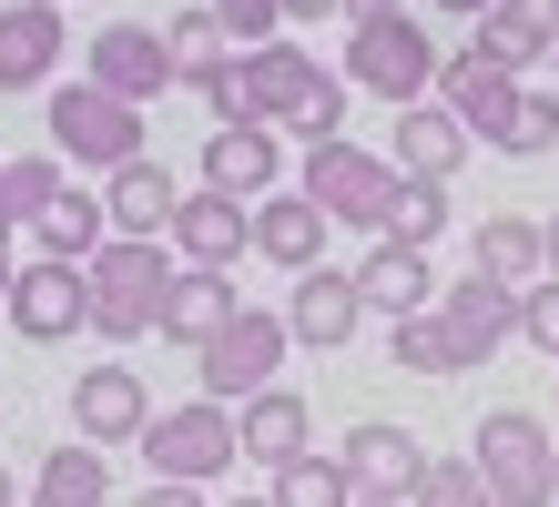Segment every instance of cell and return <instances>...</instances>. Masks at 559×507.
Listing matches in <instances>:
<instances>
[{"label":"cell","instance_id":"3957f363","mask_svg":"<svg viewBox=\"0 0 559 507\" xmlns=\"http://www.w3.org/2000/svg\"><path fill=\"white\" fill-rule=\"evenodd\" d=\"M438 72H448V51L427 41V21H407V11H377V21L346 31V82L377 92V101H397V112L438 101Z\"/></svg>","mask_w":559,"mask_h":507},{"label":"cell","instance_id":"44dd1931","mask_svg":"<svg viewBox=\"0 0 559 507\" xmlns=\"http://www.w3.org/2000/svg\"><path fill=\"white\" fill-rule=\"evenodd\" d=\"M468 143H478V132L457 122L448 101H417V112H397V153H386V162H397L407 183H448L457 162H468Z\"/></svg>","mask_w":559,"mask_h":507},{"label":"cell","instance_id":"ab89813d","mask_svg":"<svg viewBox=\"0 0 559 507\" xmlns=\"http://www.w3.org/2000/svg\"><path fill=\"white\" fill-rule=\"evenodd\" d=\"M377 11H407V0H346V21H377Z\"/></svg>","mask_w":559,"mask_h":507},{"label":"cell","instance_id":"6da1fadb","mask_svg":"<svg viewBox=\"0 0 559 507\" xmlns=\"http://www.w3.org/2000/svg\"><path fill=\"white\" fill-rule=\"evenodd\" d=\"M183 264L163 244H133V233H112L103 254H92V335L103 346H143V335H163V294H174Z\"/></svg>","mask_w":559,"mask_h":507},{"label":"cell","instance_id":"4fadbf2b","mask_svg":"<svg viewBox=\"0 0 559 507\" xmlns=\"http://www.w3.org/2000/svg\"><path fill=\"white\" fill-rule=\"evenodd\" d=\"M478 61H499L509 82H530L539 61H559V0H499V11L478 21Z\"/></svg>","mask_w":559,"mask_h":507},{"label":"cell","instance_id":"8d00e7d4","mask_svg":"<svg viewBox=\"0 0 559 507\" xmlns=\"http://www.w3.org/2000/svg\"><path fill=\"white\" fill-rule=\"evenodd\" d=\"M133 507H204V487H174V478H153V487H143Z\"/></svg>","mask_w":559,"mask_h":507},{"label":"cell","instance_id":"ee69618b","mask_svg":"<svg viewBox=\"0 0 559 507\" xmlns=\"http://www.w3.org/2000/svg\"><path fill=\"white\" fill-rule=\"evenodd\" d=\"M356 507H407V497H356Z\"/></svg>","mask_w":559,"mask_h":507},{"label":"cell","instance_id":"e0dca14e","mask_svg":"<svg viewBox=\"0 0 559 507\" xmlns=\"http://www.w3.org/2000/svg\"><path fill=\"white\" fill-rule=\"evenodd\" d=\"M519 92H530V82H509L499 61H478V51H448V72H438V101H448V112L478 132V143H499V132H509Z\"/></svg>","mask_w":559,"mask_h":507},{"label":"cell","instance_id":"8fae6325","mask_svg":"<svg viewBox=\"0 0 559 507\" xmlns=\"http://www.w3.org/2000/svg\"><path fill=\"white\" fill-rule=\"evenodd\" d=\"M72 426H82V447H143V426H153L143 376H133L122 355L82 365V376H72Z\"/></svg>","mask_w":559,"mask_h":507},{"label":"cell","instance_id":"8992f818","mask_svg":"<svg viewBox=\"0 0 559 507\" xmlns=\"http://www.w3.org/2000/svg\"><path fill=\"white\" fill-rule=\"evenodd\" d=\"M51 153L112 183L122 162H143V112H133V101H112L103 82H61L51 92Z\"/></svg>","mask_w":559,"mask_h":507},{"label":"cell","instance_id":"ffe728a7","mask_svg":"<svg viewBox=\"0 0 559 507\" xmlns=\"http://www.w3.org/2000/svg\"><path fill=\"white\" fill-rule=\"evenodd\" d=\"M235 315H245L235 275H204V264H183V275H174V294H163V346H193V355H204Z\"/></svg>","mask_w":559,"mask_h":507},{"label":"cell","instance_id":"603a6c76","mask_svg":"<svg viewBox=\"0 0 559 507\" xmlns=\"http://www.w3.org/2000/svg\"><path fill=\"white\" fill-rule=\"evenodd\" d=\"M204 183L214 193H235V203H265V193H285V143L275 132H214L204 143Z\"/></svg>","mask_w":559,"mask_h":507},{"label":"cell","instance_id":"60d3db41","mask_svg":"<svg viewBox=\"0 0 559 507\" xmlns=\"http://www.w3.org/2000/svg\"><path fill=\"white\" fill-rule=\"evenodd\" d=\"M438 11H457V21H488V11H499V0H438Z\"/></svg>","mask_w":559,"mask_h":507},{"label":"cell","instance_id":"7c38bea8","mask_svg":"<svg viewBox=\"0 0 559 507\" xmlns=\"http://www.w3.org/2000/svg\"><path fill=\"white\" fill-rule=\"evenodd\" d=\"M285 325H295V346H316V355L356 346V325H367L356 264H316V275H295V294H285Z\"/></svg>","mask_w":559,"mask_h":507},{"label":"cell","instance_id":"7402d4cb","mask_svg":"<svg viewBox=\"0 0 559 507\" xmlns=\"http://www.w3.org/2000/svg\"><path fill=\"white\" fill-rule=\"evenodd\" d=\"M235 426H245V457H254V467H295V457H316V406L295 396V386H265L254 406H235Z\"/></svg>","mask_w":559,"mask_h":507},{"label":"cell","instance_id":"d6a6232c","mask_svg":"<svg viewBox=\"0 0 559 507\" xmlns=\"http://www.w3.org/2000/svg\"><path fill=\"white\" fill-rule=\"evenodd\" d=\"M499 153L509 162H539V153H559V92H519V112H509V132H499Z\"/></svg>","mask_w":559,"mask_h":507},{"label":"cell","instance_id":"74e56055","mask_svg":"<svg viewBox=\"0 0 559 507\" xmlns=\"http://www.w3.org/2000/svg\"><path fill=\"white\" fill-rule=\"evenodd\" d=\"M325 11H346V0H285V21H325Z\"/></svg>","mask_w":559,"mask_h":507},{"label":"cell","instance_id":"d4e9b609","mask_svg":"<svg viewBox=\"0 0 559 507\" xmlns=\"http://www.w3.org/2000/svg\"><path fill=\"white\" fill-rule=\"evenodd\" d=\"M438 315L457 325V346H468V365H488V355H499L509 335H519V294H509V285H488V275H457V285L438 294Z\"/></svg>","mask_w":559,"mask_h":507},{"label":"cell","instance_id":"277c9868","mask_svg":"<svg viewBox=\"0 0 559 507\" xmlns=\"http://www.w3.org/2000/svg\"><path fill=\"white\" fill-rule=\"evenodd\" d=\"M397 183H407V173H397L386 153H367V143H316L295 193H306L325 224H346V233H386V214H397Z\"/></svg>","mask_w":559,"mask_h":507},{"label":"cell","instance_id":"d6986e66","mask_svg":"<svg viewBox=\"0 0 559 507\" xmlns=\"http://www.w3.org/2000/svg\"><path fill=\"white\" fill-rule=\"evenodd\" d=\"M103 214H112V233H133V244H163L174 214H183V183L143 153V162H122V173L103 183Z\"/></svg>","mask_w":559,"mask_h":507},{"label":"cell","instance_id":"bcb514c9","mask_svg":"<svg viewBox=\"0 0 559 507\" xmlns=\"http://www.w3.org/2000/svg\"><path fill=\"white\" fill-rule=\"evenodd\" d=\"M0 162H11V153H0Z\"/></svg>","mask_w":559,"mask_h":507},{"label":"cell","instance_id":"b9f144b4","mask_svg":"<svg viewBox=\"0 0 559 507\" xmlns=\"http://www.w3.org/2000/svg\"><path fill=\"white\" fill-rule=\"evenodd\" d=\"M0 507H21V487H11V467H0Z\"/></svg>","mask_w":559,"mask_h":507},{"label":"cell","instance_id":"f35d334b","mask_svg":"<svg viewBox=\"0 0 559 507\" xmlns=\"http://www.w3.org/2000/svg\"><path fill=\"white\" fill-rule=\"evenodd\" d=\"M11 285H21V264H11V233H0V304H11Z\"/></svg>","mask_w":559,"mask_h":507},{"label":"cell","instance_id":"4316f807","mask_svg":"<svg viewBox=\"0 0 559 507\" xmlns=\"http://www.w3.org/2000/svg\"><path fill=\"white\" fill-rule=\"evenodd\" d=\"M386 365H397V376H478L468 346H457V325L438 315V304L407 315V325H386Z\"/></svg>","mask_w":559,"mask_h":507},{"label":"cell","instance_id":"7bdbcfd3","mask_svg":"<svg viewBox=\"0 0 559 507\" xmlns=\"http://www.w3.org/2000/svg\"><path fill=\"white\" fill-rule=\"evenodd\" d=\"M549 275H559V214H549Z\"/></svg>","mask_w":559,"mask_h":507},{"label":"cell","instance_id":"f546056e","mask_svg":"<svg viewBox=\"0 0 559 507\" xmlns=\"http://www.w3.org/2000/svg\"><path fill=\"white\" fill-rule=\"evenodd\" d=\"M61 193H72V183H61V153H11V162H0V233L41 224Z\"/></svg>","mask_w":559,"mask_h":507},{"label":"cell","instance_id":"f1b7e54d","mask_svg":"<svg viewBox=\"0 0 559 507\" xmlns=\"http://www.w3.org/2000/svg\"><path fill=\"white\" fill-rule=\"evenodd\" d=\"M31 233H41V254H51V264H92V254L112 244V214H103V193H92V183H72Z\"/></svg>","mask_w":559,"mask_h":507},{"label":"cell","instance_id":"52a82bcc","mask_svg":"<svg viewBox=\"0 0 559 507\" xmlns=\"http://www.w3.org/2000/svg\"><path fill=\"white\" fill-rule=\"evenodd\" d=\"M285 346H295V325H285V315H265V304H245V315L224 325L204 355H193V376H204V396H214V406H254V396L285 376Z\"/></svg>","mask_w":559,"mask_h":507},{"label":"cell","instance_id":"836d02e7","mask_svg":"<svg viewBox=\"0 0 559 507\" xmlns=\"http://www.w3.org/2000/svg\"><path fill=\"white\" fill-rule=\"evenodd\" d=\"M478 497H488L478 457H427V467H417V487H407V507H478Z\"/></svg>","mask_w":559,"mask_h":507},{"label":"cell","instance_id":"9c48e42d","mask_svg":"<svg viewBox=\"0 0 559 507\" xmlns=\"http://www.w3.org/2000/svg\"><path fill=\"white\" fill-rule=\"evenodd\" d=\"M82 82H103L112 101H163L174 92V51H163V31L153 21H103L92 31V51H82Z\"/></svg>","mask_w":559,"mask_h":507},{"label":"cell","instance_id":"30bf717a","mask_svg":"<svg viewBox=\"0 0 559 507\" xmlns=\"http://www.w3.org/2000/svg\"><path fill=\"white\" fill-rule=\"evenodd\" d=\"M174 264H204V275H235V264L254 254V203H235V193H214V183H193L183 193V214H174Z\"/></svg>","mask_w":559,"mask_h":507},{"label":"cell","instance_id":"83f0119b","mask_svg":"<svg viewBox=\"0 0 559 507\" xmlns=\"http://www.w3.org/2000/svg\"><path fill=\"white\" fill-rule=\"evenodd\" d=\"M163 51H174V82H193V92L245 61V51H235V31L214 21V0H204V11H174V21H163Z\"/></svg>","mask_w":559,"mask_h":507},{"label":"cell","instance_id":"5b68a950","mask_svg":"<svg viewBox=\"0 0 559 507\" xmlns=\"http://www.w3.org/2000/svg\"><path fill=\"white\" fill-rule=\"evenodd\" d=\"M143 467H153V478H174V487H214L224 467H245V426H235V406H214V396L163 406V417L143 426Z\"/></svg>","mask_w":559,"mask_h":507},{"label":"cell","instance_id":"f6af8a7d","mask_svg":"<svg viewBox=\"0 0 559 507\" xmlns=\"http://www.w3.org/2000/svg\"><path fill=\"white\" fill-rule=\"evenodd\" d=\"M235 507H275V497H235Z\"/></svg>","mask_w":559,"mask_h":507},{"label":"cell","instance_id":"1f68e13d","mask_svg":"<svg viewBox=\"0 0 559 507\" xmlns=\"http://www.w3.org/2000/svg\"><path fill=\"white\" fill-rule=\"evenodd\" d=\"M438 233H448V183H397V214H386V233H377V244H438Z\"/></svg>","mask_w":559,"mask_h":507},{"label":"cell","instance_id":"4dcf8cb0","mask_svg":"<svg viewBox=\"0 0 559 507\" xmlns=\"http://www.w3.org/2000/svg\"><path fill=\"white\" fill-rule=\"evenodd\" d=\"M275 507H356V478L336 457H295V467H275V487H265Z\"/></svg>","mask_w":559,"mask_h":507},{"label":"cell","instance_id":"e575fe53","mask_svg":"<svg viewBox=\"0 0 559 507\" xmlns=\"http://www.w3.org/2000/svg\"><path fill=\"white\" fill-rule=\"evenodd\" d=\"M214 21L235 31V51H265V41H285V0H214Z\"/></svg>","mask_w":559,"mask_h":507},{"label":"cell","instance_id":"9a60e30c","mask_svg":"<svg viewBox=\"0 0 559 507\" xmlns=\"http://www.w3.org/2000/svg\"><path fill=\"white\" fill-rule=\"evenodd\" d=\"M336 467L356 478V497H407L417 487V467H427V447L407 426H386V417H367V426H346V447H336Z\"/></svg>","mask_w":559,"mask_h":507},{"label":"cell","instance_id":"ba28073f","mask_svg":"<svg viewBox=\"0 0 559 507\" xmlns=\"http://www.w3.org/2000/svg\"><path fill=\"white\" fill-rule=\"evenodd\" d=\"M0 315H11L21 346H72V335L92 325V264H51V254H31Z\"/></svg>","mask_w":559,"mask_h":507},{"label":"cell","instance_id":"7dc6e473","mask_svg":"<svg viewBox=\"0 0 559 507\" xmlns=\"http://www.w3.org/2000/svg\"><path fill=\"white\" fill-rule=\"evenodd\" d=\"M478 507H488V497H478Z\"/></svg>","mask_w":559,"mask_h":507},{"label":"cell","instance_id":"5bb4252c","mask_svg":"<svg viewBox=\"0 0 559 507\" xmlns=\"http://www.w3.org/2000/svg\"><path fill=\"white\" fill-rule=\"evenodd\" d=\"M468 275L509 285V294L549 285V224H530V214H488V224L468 233Z\"/></svg>","mask_w":559,"mask_h":507},{"label":"cell","instance_id":"7a4b0ae2","mask_svg":"<svg viewBox=\"0 0 559 507\" xmlns=\"http://www.w3.org/2000/svg\"><path fill=\"white\" fill-rule=\"evenodd\" d=\"M468 457L488 478V507H559V436H549V417H530V406H488Z\"/></svg>","mask_w":559,"mask_h":507},{"label":"cell","instance_id":"2e32d148","mask_svg":"<svg viewBox=\"0 0 559 507\" xmlns=\"http://www.w3.org/2000/svg\"><path fill=\"white\" fill-rule=\"evenodd\" d=\"M61 72V11L51 0H0V92H41Z\"/></svg>","mask_w":559,"mask_h":507},{"label":"cell","instance_id":"d590c367","mask_svg":"<svg viewBox=\"0 0 559 507\" xmlns=\"http://www.w3.org/2000/svg\"><path fill=\"white\" fill-rule=\"evenodd\" d=\"M519 335H530V346L559 365V275L549 285H530V294H519Z\"/></svg>","mask_w":559,"mask_h":507},{"label":"cell","instance_id":"ac0fdd59","mask_svg":"<svg viewBox=\"0 0 559 507\" xmlns=\"http://www.w3.org/2000/svg\"><path fill=\"white\" fill-rule=\"evenodd\" d=\"M356 294H367V315H386V325H407V315H427L448 285H438V264H427L417 244H377L367 264H356Z\"/></svg>","mask_w":559,"mask_h":507},{"label":"cell","instance_id":"cb8c5ba5","mask_svg":"<svg viewBox=\"0 0 559 507\" xmlns=\"http://www.w3.org/2000/svg\"><path fill=\"white\" fill-rule=\"evenodd\" d=\"M325 233H336V224H325L306 193H265V203H254V254L285 264V275H316V264H325Z\"/></svg>","mask_w":559,"mask_h":507},{"label":"cell","instance_id":"484cf974","mask_svg":"<svg viewBox=\"0 0 559 507\" xmlns=\"http://www.w3.org/2000/svg\"><path fill=\"white\" fill-rule=\"evenodd\" d=\"M31 507H112V457L103 447H51L41 457V478H31Z\"/></svg>","mask_w":559,"mask_h":507}]
</instances>
